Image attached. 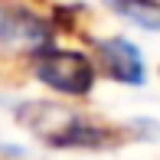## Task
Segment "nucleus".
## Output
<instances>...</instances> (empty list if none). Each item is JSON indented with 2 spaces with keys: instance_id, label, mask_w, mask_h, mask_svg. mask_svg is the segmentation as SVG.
<instances>
[{
  "instance_id": "nucleus-3",
  "label": "nucleus",
  "mask_w": 160,
  "mask_h": 160,
  "mask_svg": "<svg viewBox=\"0 0 160 160\" xmlns=\"http://www.w3.org/2000/svg\"><path fill=\"white\" fill-rule=\"evenodd\" d=\"M56 20L23 0H0V46L13 52H36L56 42Z\"/></svg>"
},
{
  "instance_id": "nucleus-5",
  "label": "nucleus",
  "mask_w": 160,
  "mask_h": 160,
  "mask_svg": "<svg viewBox=\"0 0 160 160\" xmlns=\"http://www.w3.org/2000/svg\"><path fill=\"white\" fill-rule=\"evenodd\" d=\"M108 13L144 33H160V0H101Z\"/></svg>"
},
{
  "instance_id": "nucleus-2",
  "label": "nucleus",
  "mask_w": 160,
  "mask_h": 160,
  "mask_svg": "<svg viewBox=\"0 0 160 160\" xmlns=\"http://www.w3.org/2000/svg\"><path fill=\"white\" fill-rule=\"evenodd\" d=\"M30 75L42 85L46 92H52L56 98L65 101H82L98 88V65L95 56L75 46H49L30 52Z\"/></svg>"
},
{
  "instance_id": "nucleus-1",
  "label": "nucleus",
  "mask_w": 160,
  "mask_h": 160,
  "mask_svg": "<svg viewBox=\"0 0 160 160\" xmlns=\"http://www.w3.org/2000/svg\"><path fill=\"white\" fill-rule=\"evenodd\" d=\"M17 124L52 150H111L121 144V131L108 121L72 108L65 98H30L13 108Z\"/></svg>"
},
{
  "instance_id": "nucleus-4",
  "label": "nucleus",
  "mask_w": 160,
  "mask_h": 160,
  "mask_svg": "<svg viewBox=\"0 0 160 160\" xmlns=\"http://www.w3.org/2000/svg\"><path fill=\"white\" fill-rule=\"evenodd\" d=\"M92 56H95L98 75L121 88H144L150 78L147 56L131 36H101L92 42Z\"/></svg>"
}]
</instances>
